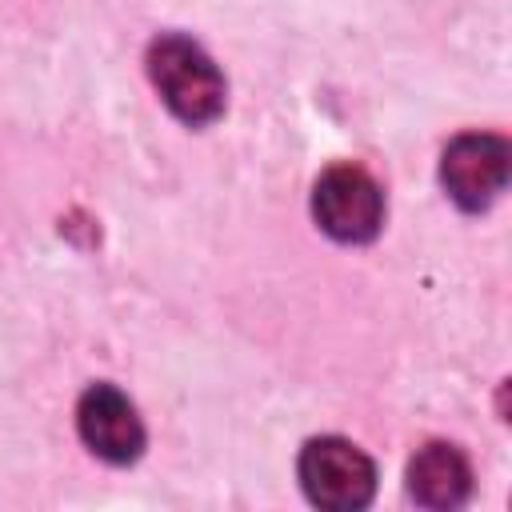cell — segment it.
I'll use <instances>...</instances> for the list:
<instances>
[{
    "label": "cell",
    "mask_w": 512,
    "mask_h": 512,
    "mask_svg": "<svg viewBox=\"0 0 512 512\" xmlns=\"http://www.w3.org/2000/svg\"><path fill=\"white\" fill-rule=\"evenodd\" d=\"M296 476L304 496L328 512H356L376 496V464L344 436H316L300 448Z\"/></svg>",
    "instance_id": "obj_2"
},
{
    "label": "cell",
    "mask_w": 512,
    "mask_h": 512,
    "mask_svg": "<svg viewBox=\"0 0 512 512\" xmlns=\"http://www.w3.org/2000/svg\"><path fill=\"white\" fill-rule=\"evenodd\" d=\"M76 432L92 456H100L104 464H116V468L140 460V452L148 444L136 404L116 384L84 388V396L76 404Z\"/></svg>",
    "instance_id": "obj_5"
},
{
    "label": "cell",
    "mask_w": 512,
    "mask_h": 512,
    "mask_svg": "<svg viewBox=\"0 0 512 512\" xmlns=\"http://www.w3.org/2000/svg\"><path fill=\"white\" fill-rule=\"evenodd\" d=\"M312 220L336 244H368L384 228V192L360 164H332L312 184Z\"/></svg>",
    "instance_id": "obj_3"
},
{
    "label": "cell",
    "mask_w": 512,
    "mask_h": 512,
    "mask_svg": "<svg viewBox=\"0 0 512 512\" xmlns=\"http://www.w3.org/2000/svg\"><path fill=\"white\" fill-rule=\"evenodd\" d=\"M440 184L456 208H488L508 184V140L496 132H460L440 156Z\"/></svg>",
    "instance_id": "obj_4"
},
{
    "label": "cell",
    "mask_w": 512,
    "mask_h": 512,
    "mask_svg": "<svg viewBox=\"0 0 512 512\" xmlns=\"http://www.w3.org/2000/svg\"><path fill=\"white\" fill-rule=\"evenodd\" d=\"M408 496L424 508H460L472 496V464L448 440H428L408 460Z\"/></svg>",
    "instance_id": "obj_6"
},
{
    "label": "cell",
    "mask_w": 512,
    "mask_h": 512,
    "mask_svg": "<svg viewBox=\"0 0 512 512\" xmlns=\"http://www.w3.org/2000/svg\"><path fill=\"white\" fill-rule=\"evenodd\" d=\"M148 80L160 92V100L168 104V112L188 124V128H204L224 112L228 100V84L220 76V68L212 64V56L180 36V32H164L148 44Z\"/></svg>",
    "instance_id": "obj_1"
}]
</instances>
